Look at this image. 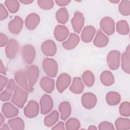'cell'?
<instances>
[{
    "instance_id": "1",
    "label": "cell",
    "mask_w": 130,
    "mask_h": 130,
    "mask_svg": "<svg viewBox=\"0 0 130 130\" xmlns=\"http://www.w3.org/2000/svg\"><path fill=\"white\" fill-rule=\"evenodd\" d=\"M28 92L16 85L11 99V102L20 108L23 107L27 100Z\"/></svg>"
},
{
    "instance_id": "2",
    "label": "cell",
    "mask_w": 130,
    "mask_h": 130,
    "mask_svg": "<svg viewBox=\"0 0 130 130\" xmlns=\"http://www.w3.org/2000/svg\"><path fill=\"white\" fill-rule=\"evenodd\" d=\"M43 70L46 74L50 77H55L58 72V64L53 58L46 57L42 62Z\"/></svg>"
},
{
    "instance_id": "3",
    "label": "cell",
    "mask_w": 130,
    "mask_h": 130,
    "mask_svg": "<svg viewBox=\"0 0 130 130\" xmlns=\"http://www.w3.org/2000/svg\"><path fill=\"white\" fill-rule=\"evenodd\" d=\"M15 80L17 85L21 88L28 92H31L34 91V87L29 85L26 75L25 71L18 70L14 75Z\"/></svg>"
},
{
    "instance_id": "4",
    "label": "cell",
    "mask_w": 130,
    "mask_h": 130,
    "mask_svg": "<svg viewBox=\"0 0 130 130\" xmlns=\"http://www.w3.org/2000/svg\"><path fill=\"white\" fill-rule=\"evenodd\" d=\"M21 52L22 59L25 63L29 64L34 61L36 57V51L32 45H24L21 48Z\"/></svg>"
},
{
    "instance_id": "5",
    "label": "cell",
    "mask_w": 130,
    "mask_h": 130,
    "mask_svg": "<svg viewBox=\"0 0 130 130\" xmlns=\"http://www.w3.org/2000/svg\"><path fill=\"white\" fill-rule=\"evenodd\" d=\"M120 62V52L118 50H112L107 56V62L109 68L112 70H116L119 67Z\"/></svg>"
},
{
    "instance_id": "6",
    "label": "cell",
    "mask_w": 130,
    "mask_h": 130,
    "mask_svg": "<svg viewBox=\"0 0 130 130\" xmlns=\"http://www.w3.org/2000/svg\"><path fill=\"white\" fill-rule=\"evenodd\" d=\"M39 111L38 103L34 100L29 101L23 110L24 115L28 118H32L37 116Z\"/></svg>"
},
{
    "instance_id": "7",
    "label": "cell",
    "mask_w": 130,
    "mask_h": 130,
    "mask_svg": "<svg viewBox=\"0 0 130 130\" xmlns=\"http://www.w3.org/2000/svg\"><path fill=\"white\" fill-rule=\"evenodd\" d=\"M100 26L102 30L108 36L113 35L115 32V22L110 17L103 18L100 22Z\"/></svg>"
},
{
    "instance_id": "8",
    "label": "cell",
    "mask_w": 130,
    "mask_h": 130,
    "mask_svg": "<svg viewBox=\"0 0 130 130\" xmlns=\"http://www.w3.org/2000/svg\"><path fill=\"white\" fill-rule=\"evenodd\" d=\"M71 83V77L67 73H62L58 77L56 86L59 93L63 92L70 85Z\"/></svg>"
},
{
    "instance_id": "9",
    "label": "cell",
    "mask_w": 130,
    "mask_h": 130,
    "mask_svg": "<svg viewBox=\"0 0 130 130\" xmlns=\"http://www.w3.org/2000/svg\"><path fill=\"white\" fill-rule=\"evenodd\" d=\"M41 113L43 115L49 113L53 107V101L52 98L47 94H44L40 101Z\"/></svg>"
},
{
    "instance_id": "10",
    "label": "cell",
    "mask_w": 130,
    "mask_h": 130,
    "mask_svg": "<svg viewBox=\"0 0 130 130\" xmlns=\"http://www.w3.org/2000/svg\"><path fill=\"white\" fill-rule=\"evenodd\" d=\"M85 19L82 13L79 11L75 12L73 17L71 20V24L74 31L79 34L84 25Z\"/></svg>"
},
{
    "instance_id": "11",
    "label": "cell",
    "mask_w": 130,
    "mask_h": 130,
    "mask_svg": "<svg viewBox=\"0 0 130 130\" xmlns=\"http://www.w3.org/2000/svg\"><path fill=\"white\" fill-rule=\"evenodd\" d=\"M39 69L36 65H31L25 70L26 75L29 85L33 87L36 84L39 76Z\"/></svg>"
},
{
    "instance_id": "12",
    "label": "cell",
    "mask_w": 130,
    "mask_h": 130,
    "mask_svg": "<svg viewBox=\"0 0 130 130\" xmlns=\"http://www.w3.org/2000/svg\"><path fill=\"white\" fill-rule=\"evenodd\" d=\"M19 50V44L17 40L12 39L9 40L5 48L6 56L9 59L14 58Z\"/></svg>"
},
{
    "instance_id": "13",
    "label": "cell",
    "mask_w": 130,
    "mask_h": 130,
    "mask_svg": "<svg viewBox=\"0 0 130 130\" xmlns=\"http://www.w3.org/2000/svg\"><path fill=\"white\" fill-rule=\"evenodd\" d=\"M81 103L83 106L87 109H91L97 103L96 95L91 92H86L82 95Z\"/></svg>"
},
{
    "instance_id": "14",
    "label": "cell",
    "mask_w": 130,
    "mask_h": 130,
    "mask_svg": "<svg viewBox=\"0 0 130 130\" xmlns=\"http://www.w3.org/2000/svg\"><path fill=\"white\" fill-rule=\"evenodd\" d=\"M41 50L44 54L47 56H53L57 52V47L54 41L47 40L44 41L41 45Z\"/></svg>"
},
{
    "instance_id": "15",
    "label": "cell",
    "mask_w": 130,
    "mask_h": 130,
    "mask_svg": "<svg viewBox=\"0 0 130 130\" xmlns=\"http://www.w3.org/2000/svg\"><path fill=\"white\" fill-rule=\"evenodd\" d=\"M23 26V19L20 17L16 16L13 20L9 22L8 24V29L12 34L18 35L21 31Z\"/></svg>"
},
{
    "instance_id": "16",
    "label": "cell",
    "mask_w": 130,
    "mask_h": 130,
    "mask_svg": "<svg viewBox=\"0 0 130 130\" xmlns=\"http://www.w3.org/2000/svg\"><path fill=\"white\" fill-rule=\"evenodd\" d=\"M16 86L14 80L12 79H10L5 89L1 93L0 99L1 101L6 102L9 101L12 97V93L14 91Z\"/></svg>"
},
{
    "instance_id": "17",
    "label": "cell",
    "mask_w": 130,
    "mask_h": 130,
    "mask_svg": "<svg viewBox=\"0 0 130 130\" xmlns=\"http://www.w3.org/2000/svg\"><path fill=\"white\" fill-rule=\"evenodd\" d=\"M2 112L7 118H10L16 116L18 114L19 110L12 104L6 102L2 107Z\"/></svg>"
},
{
    "instance_id": "18",
    "label": "cell",
    "mask_w": 130,
    "mask_h": 130,
    "mask_svg": "<svg viewBox=\"0 0 130 130\" xmlns=\"http://www.w3.org/2000/svg\"><path fill=\"white\" fill-rule=\"evenodd\" d=\"M40 22V17L36 13H32L29 14L25 18V25L28 30H34L38 26Z\"/></svg>"
},
{
    "instance_id": "19",
    "label": "cell",
    "mask_w": 130,
    "mask_h": 130,
    "mask_svg": "<svg viewBox=\"0 0 130 130\" xmlns=\"http://www.w3.org/2000/svg\"><path fill=\"white\" fill-rule=\"evenodd\" d=\"M69 31L67 27L62 25H57L54 28V36L59 42L64 41L69 36Z\"/></svg>"
},
{
    "instance_id": "20",
    "label": "cell",
    "mask_w": 130,
    "mask_h": 130,
    "mask_svg": "<svg viewBox=\"0 0 130 130\" xmlns=\"http://www.w3.org/2000/svg\"><path fill=\"white\" fill-rule=\"evenodd\" d=\"M80 41V38L77 34L75 33H71L68 39L64 41L62 44L63 48L67 50H70L74 49L79 44Z\"/></svg>"
},
{
    "instance_id": "21",
    "label": "cell",
    "mask_w": 130,
    "mask_h": 130,
    "mask_svg": "<svg viewBox=\"0 0 130 130\" xmlns=\"http://www.w3.org/2000/svg\"><path fill=\"white\" fill-rule=\"evenodd\" d=\"M95 34V28L92 25L86 26L82 30L81 38L82 41L84 43L90 42Z\"/></svg>"
},
{
    "instance_id": "22",
    "label": "cell",
    "mask_w": 130,
    "mask_h": 130,
    "mask_svg": "<svg viewBox=\"0 0 130 130\" xmlns=\"http://www.w3.org/2000/svg\"><path fill=\"white\" fill-rule=\"evenodd\" d=\"M121 67L122 70L126 73H130V50L128 45L126 50L122 53L121 57Z\"/></svg>"
},
{
    "instance_id": "23",
    "label": "cell",
    "mask_w": 130,
    "mask_h": 130,
    "mask_svg": "<svg viewBox=\"0 0 130 130\" xmlns=\"http://www.w3.org/2000/svg\"><path fill=\"white\" fill-rule=\"evenodd\" d=\"M54 80L49 77H43L40 82V85L42 89L48 93H51L54 89Z\"/></svg>"
},
{
    "instance_id": "24",
    "label": "cell",
    "mask_w": 130,
    "mask_h": 130,
    "mask_svg": "<svg viewBox=\"0 0 130 130\" xmlns=\"http://www.w3.org/2000/svg\"><path fill=\"white\" fill-rule=\"evenodd\" d=\"M109 43V38L102 30H98L96 33L95 37L93 41V43L96 47H104Z\"/></svg>"
},
{
    "instance_id": "25",
    "label": "cell",
    "mask_w": 130,
    "mask_h": 130,
    "mask_svg": "<svg viewBox=\"0 0 130 130\" xmlns=\"http://www.w3.org/2000/svg\"><path fill=\"white\" fill-rule=\"evenodd\" d=\"M84 88V85L80 77H75L73 78L71 85L70 87V90L75 94L81 93Z\"/></svg>"
},
{
    "instance_id": "26",
    "label": "cell",
    "mask_w": 130,
    "mask_h": 130,
    "mask_svg": "<svg viewBox=\"0 0 130 130\" xmlns=\"http://www.w3.org/2000/svg\"><path fill=\"white\" fill-rule=\"evenodd\" d=\"M60 114V118L62 120H66L70 116L72 108L70 104L67 101L61 102L58 107Z\"/></svg>"
},
{
    "instance_id": "27",
    "label": "cell",
    "mask_w": 130,
    "mask_h": 130,
    "mask_svg": "<svg viewBox=\"0 0 130 130\" xmlns=\"http://www.w3.org/2000/svg\"><path fill=\"white\" fill-rule=\"evenodd\" d=\"M100 81L106 86L112 85L114 83V77L109 71H104L100 75Z\"/></svg>"
},
{
    "instance_id": "28",
    "label": "cell",
    "mask_w": 130,
    "mask_h": 130,
    "mask_svg": "<svg viewBox=\"0 0 130 130\" xmlns=\"http://www.w3.org/2000/svg\"><path fill=\"white\" fill-rule=\"evenodd\" d=\"M121 100L120 94L116 91L108 92L106 96V101L110 106H115L118 105Z\"/></svg>"
},
{
    "instance_id": "29",
    "label": "cell",
    "mask_w": 130,
    "mask_h": 130,
    "mask_svg": "<svg viewBox=\"0 0 130 130\" xmlns=\"http://www.w3.org/2000/svg\"><path fill=\"white\" fill-rule=\"evenodd\" d=\"M59 113L56 111H53L47 115L44 119V123L47 127H51L54 125L58 120Z\"/></svg>"
},
{
    "instance_id": "30",
    "label": "cell",
    "mask_w": 130,
    "mask_h": 130,
    "mask_svg": "<svg viewBox=\"0 0 130 130\" xmlns=\"http://www.w3.org/2000/svg\"><path fill=\"white\" fill-rule=\"evenodd\" d=\"M56 20L60 24H66L69 20V14L66 8H61L58 9L55 14Z\"/></svg>"
},
{
    "instance_id": "31",
    "label": "cell",
    "mask_w": 130,
    "mask_h": 130,
    "mask_svg": "<svg viewBox=\"0 0 130 130\" xmlns=\"http://www.w3.org/2000/svg\"><path fill=\"white\" fill-rule=\"evenodd\" d=\"M10 128L13 130H23L24 129L25 124L22 119L20 117H15L8 121Z\"/></svg>"
},
{
    "instance_id": "32",
    "label": "cell",
    "mask_w": 130,
    "mask_h": 130,
    "mask_svg": "<svg viewBox=\"0 0 130 130\" xmlns=\"http://www.w3.org/2000/svg\"><path fill=\"white\" fill-rule=\"evenodd\" d=\"M115 125L116 129L117 130L129 129H130V120L128 118L119 117L115 122Z\"/></svg>"
},
{
    "instance_id": "33",
    "label": "cell",
    "mask_w": 130,
    "mask_h": 130,
    "mask_svg": "<svg viewBox=\"0 0 130 130\" xmlns=\"http://www.w3.org/2000/svg\"><path fill=\"white\" fill-rule=\"evenodd\" d=\"M116 31L120 35H128L129 31V25L127 22L124 20H121L118 21L116 24Z\"/></svg>"
},
{
    "instance_id": "34",
    "label": "cell",
    "mask_w": 130,
    "mask_h": 130,
    "mask_svg": "<svg viewBox=\"0 0 130 130\" xmlns=\"http://www.w3.org/2000/svg\"><path fill=\"white\" fill-rule=\"evenodd\" d=\"M82 80L85 85L87 87H91L94 83V76L92 72L87 70L82 75Z\"/></svg>"
},
{
    "instance_id": "35",
    "label": "cell",
    "mask_w": 130,
    "mask_h": 130,
    "mask_svg": "<svg viewBox=\"0 0 130 130\" xmlns=\"http://www.w3.org/2000/svg\"><path fill=\"white\" fill-rule=\"evenodd\" d=\"M118 10L119 13L124 16L130 15V1L123 0L120 2L119 4Z\"/></svg>"
},
{
    "instance_id": "36",
    "label": "cell",
    "mask_w": 130,
    "mask_h": 130,
    "mask_svg": "<svg viewBox=\"0 0 130 130\" xmlns=\"http://www.w3.org/2000/svg\"><path fill=\"white\" fill-rule=\"evenodd\" d=\"M80 122L76 118H69L66 123V129L67 130H77L80 127Z\"/></svg>"
},
{
    "instance_id": "37",
    "label": "cell",
    "mask_w": 130,
    "mask_h": 130,
    "mask_svg": "<svg viewBox=\"0 0 130 130\" xmlns=\"http://www.w3.org/2000/svg\"><path fill=\"white\" fill-rule=\"evenodd\" d=\"M5 5L8 11L11 13H16L19 9L20 4L17 1H5Z\"/></svg>"
},
{
    "instance_id": "38",
    "label": "cell",
    "mask_w": 130,
    "mask_h": 130,
    "mask_svg": "<svg viewBox=\"0 0 130 130\" xmlns=\"http://www.w3.org/2000/svg\"><path fill=\"white\" fill-rule=\"evenodd\" d=\"M119 113L123 117H128L130 116V104L128 102H124L120 104Z\"/></svg>"
},
{
    "instance_id": "39",
    "label": "cell",
    "mask_w": 130,
    "mask_h": 130,
    "mask_svg": "<svg viewBox=\"0 0 130 130\" xmlns=\"http://www.w3.org/2000/svg\"><path fill=\"white\" fill-rule=\"evenodd\" d=\"M37 3L41 9L46 10L51 9L54 5V2L52 0H39Z\"/></svg>"
},
{
    "instance_id": "40",
    "label": "cell",
    "mask_w": 130,
    "mask_h": 130,
    "mask_svg": "<svg viewBox=\"0 0 130 130\" xmlns=\"http://www.w3.org/2000/svg\"><path fill=\"white\" fill-rule=\"evenodd\" d=\"M100 130H114L115 129L113 124L108 121H103L101 122L98 126Z\"/></svg>"
},
{
    "instance_id": "41",
    "label": "cell",
    "mask_w": 130,
    "mask_h": 130,
    "mask_svg": "<svg viewBox=\"0 0 130 130\" xmlns=\"http://www.w3.org/2000/svg\"><path fill=\"white\" fill-rule=\"evenodd\" d=\"M9 15V13L3 4H0V19L3 20L6 19Z\"/></svg>"
},
{
    "instance_id": "42",
    "label": "cell",
    "mask_w": 130,
    "mask_h": 130,
    "mask_svg": "<svg viewBox=\"0 0 130 130\" xmlns=\"http://www.w3.org/2000/svg\"><path fill=\"white\" fill-rule=\"evenodd\" d=\"M8 78L4 76L1 75H0V91L2 92L4 88L5 87L6 85H7L8 83Z\"/></svg>"
},
{
    "instance_id": "43",
    "label": "cell",
    "mask_w": 130,
    "mask_h": 130,
    "mask_svg": "<svg viewBox=\"0 0 130 130\" xmlns=\"http://www.w3.org/2000/svg\"><path fill=\"white\" fill-rule=\"evenodd\" d=\"M8 39L7 36L2 33L1 32L0 34V46L1 47H4L5 46H6L8 43Z\"/></svg>"
},
{
    "instance_id": "44",
    "label": "cell",
    "mask_w": 130,
    "mask_h": 130,
    "mask_svg": "<svg viewBox=\"0 0 130 130\" xmlns=\"http://www.w3.org/2000/svg\"><path fill=\"white\" fill-rule=\"evenodd\" d=\"M71 2V1L68 0H56L55 1V3L57 5L60 7H63L67 6Z\"/></svg>"
},
{
    "instance_id": "45",
    "label": "cell",
    "mask_w": 130,
    "mask_h": 130,
    "mask_svg": "<svg viewBox=\"0 0 130 130\" xmlns=\"http://www.w3.org/2000/svg\"><path fill=\"white\" fill-rule=\"evenodd\" d=\"M52 129H53V130H57V129L64 130V129H65L64 122L62 121H59L58 123H57L56 125H55L53 127H52Z\"/></svg>"
},
{
    "instance_id": "46",
    "label": "cell",
    "mask_w": 130,
    "mask_h": 130,
    "mask_svg": "<svg viewBox=\"0 0 130 130\" xmlns=\"http://www.w3.org/2000/svg\"><path fill=\"white\" fill-rule=\"evenodd\" d=\"M0 72L2 74L4 75H6V69L4 66V64L3 63L2 60H1V64H0Z\"/></svg>"
},
{
    "instance_id": "47",
    "label": "cell",
    "mask_w": 130,
    "mask_h": 130,
    "mask_svg": "<svg viewBox=\"0 0 130 130\" xmlns=\"http://www.w3.org/2000/svg\"><path fill=\"white\" fill-rule=\"evenodd\" d=\"M19 2L24 5H29L34 2L33 0H20Z\"/></svg>"
},
{
    "instance_id": "48",
    "label": "cell",
    "mask_w": 130,
    "mask_h": 130,
    "mask_svg": "<svg viewBox=\"0 0 130 130\" xmlns=\"http://www.w3.org/2000/svg\"><path fill=\"white\" fill-rule=\"evenodd\" d=\"M10 126L9 125H8V124L7 123H4L3 125H2L1 126V129L2 130H10Z\"/></svg>"
},
{
    "instance_id": "49",
    "label": "cell",
    "mask_w": 130,
    "mask_h": 130,
    "mask_svg": "<svg viewBox=\"0 0 130 130\" xmlns=\"http://www.w3.org/2000/svg\"><path fill=\"white\" fill-rule=\"evenodd\" d=\"M5 120V119L4 116H3L2 113H1V114H0V126H1L3 125Z\"/></svg>"
},
{
    "instance_id": "50",
    "label": "cell",
    "mask_w": 130,
    "mask_h": 130,
    "mask_svg": "<svg viewBox=\"0 0 130 130\" xmlns=\"http://www.w3.org/2000/svg\"><path fill=\"white\" fill-rule=\"evenodd\" d=\"M88 130H96L97 129V127L95 125H90L88 127Z\"/></svg>"
},
{
    "instance_id": "51",
    "label": "cell",
    "mask_w": 130,
    "mask_h": 130,
    "mask_svg": "<svg viewBox=\"0 0 130 130\" xmlns=\"http://www.w3.org/2000/svg\"><path fill=\"white\" fill-rule=\"evenodd\" d=\"M109 2L112 3H113V4H117V3H118L119 2V1H118V0H115V1L110 0Z\"/></svg>"
}]
</instances>
